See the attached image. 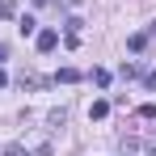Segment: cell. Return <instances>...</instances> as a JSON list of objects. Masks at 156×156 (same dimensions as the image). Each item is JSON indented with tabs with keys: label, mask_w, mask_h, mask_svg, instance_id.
Returning <instances> with one entry per match:
<instances>
[{
	"label": "cell",
	"mask_w": 156,
	"mask_h": 156,
	"mask_svg": "<svg viewBox=\"0 0 156 156\" xmlns=\"http://www.w3.org/2000/svg\"><path fill=\"white\" fill-rule=\"evenodd\" d=\"M0 17H17V0H0Z\"/></svg>",
	"instance_id": "obj_5"
},
{
	"label": "cell",
	"mask_w": 156,
	"mask_h": 156,
	"mask_svg": "<svg viewBox=\"0 0 156 156\" xmlns=\"http://www.w3.org/2000/svg\"><path fill=\"white\" fill-rule=\"evenodd\" d=\"M144 84H148V89H156V68H152V72H144Z\"/></svg>",
	"instance_id": "obj_10"
},
{
	"label": "cell",
	"mask_w": 156,
	"mask_h": 156,
	"mask_svg": "<svg viewBox=\"0 0 156 156\" xmlns=\"http://www.w3.org/2000/svg\"><path fill=\"white\" fill-rule=\"evenodd\" d=\"M105 114H110V101H93V105H89V118H97V122H101Z\"/></svg>",
	"instance_id": "obj_2"
},
{
	"label": "cell",
	"mask_w": 156,
	"mask_h": 156,
	"mask_svg": "<svg viewBox=\"0 0 156 156\" xmlns=\"http://www.w3.org/2000/svg\"><path fill=\"white\" fill-rule=\"evenodd\" d=\"M139 118H156V101H148V105H139Z\"/></svg>",
	"instance_id": "obj_8"
},
{
	"label": "cell",
	"mask_w": 156,
	"mask_h": 156,
	"mask_svg": "<svg viewBox=\"0 0 156 156\" xmlns=\"http://www.w3.org/2000/svg\"><path fill=\"white\" fill-rule=\"evenodd\" d=\"M144 148H148V152H152V156H156V135H152V139H148V144H144Z\"/></svg>",
	"instance_id": "obj_11"
},
{
	"label": "cell",
	"mask_w": 156,
	"mask_h": 156,
	"mask_svg": "<svg viewBox=\"0 0 156 156\" xmlns=\"http://www.w3.org/2000/svg\"><path fill=\"white\" fill-rule=\"evenodd\" d=\"M4 55H9V47H4V42H0V63H4Z\"/></svg>",
	"instance_id": "obj_13"
},
{
	"label": "cell",
	"mask_w": 156,
	"mask_h": 156,
	"mask_svg": "<svg viewBox=\"0 0 156 156\" xmlns=\"http://www.w3.org/2000/svg\"><path fill=\"white\" fill-rule=\"evenodd\" d=\"M59 47V30H42L38 34V51H55Z\"/></svg>",
	"instance_id": "obj_1"
},
{
	"label": "cell",
	"mask_w": 156,
	"mask_h": 156,
	"mask_svg": "<svg viewBox=\"0 0 156 156\" xmlns=\"http://www.w3.org/2000/svg\"><path fill=\"white\" fill-rule=\"evenodd\" d=\"M68 4H84V0H68Z\"/></svg>",
	"instance_id": "obj_14"
},
{
	"label": "cell",
	"mask_w": 156,
	"mask_h": 156,
	"mask_svg": "<svg viewBox=\"0 0 156 156\" xmlns=\"http://www.w3.org/2000/svg\"><path fill=\"white\" fill-rule=\"evenodd\" d=\"M93 84L105 89V84H110V72H105V68H93Z\"/></svg>",
	"instance_id": "obj_4"
},
{
	"label": "cell",
	"mask_w": 156,
	"mask_h": 156,
	"mask_svg": "<svg viewBox=\"0 0 156 156\" xmlns=\"http://www.w3.org/2000/svg\"><path fill=\"white\" fill-rule=\"evenodd\" d=\"M4 156H30V152L21 148V144H9V148H4Z\"/></svg>",
	"instance_id": "obj_9"
},
{
	"label": "cell",
	"mask_w": 156,
	"mask_h": 156,
	"mask_svg": "<svg viewBox=\"0 0 156 156\" xmlns=\"http://www.w3.org/2000/svg\"><path fill=\"white\" fill-rule=\"evenodd\" d=\"M122 76H127V80L131 76H144V68H139V63H122Z\"/></svg>",
	"instance_id": "obj_7"
},
{
	"label": "cell",
	"mask_w": 156,
	"mask_h": 156,
	"mask_svg": "<svg viewBox=\"0 0 156 156\" xmlns=\"http://www.w3.org/2000/svg\"><path fill=\"white\" fill-rule=\"evenodd\" d=\"M4 84H9V76H4V68H0V89H4Z\"/></svg>",
	"instance_id": "obj_12"
},
{
	"label": "cell",
	"mask_w": 156,
	"mask_h": 156,
	"mask_svg": "<svg viewBox=\"0 0 156 156\" xmlns=\"http://www.w3.org/2000/svg\"><path fill=\"white\" fill-rule=\"evenodd\" d=\"M127 47H131V51H144V47H148V34H131Z\"/></svg>",
	"instance_id": "obj_6"
},
{
	"label": "cell",
	"mask_w": 156,
	"mask_h": 156,
	"mask_svg": "<svg viewBox=\"0 0 156 156\" xmlns=\"http://www.w3.org/2000/svg\"><path fill=\"white\" fill-rule=\"evenodd\" d=\"M34 4H47V0H34Z\"/></svg>",
	"instance_id": "obj_15"
},
{
	"label": "cell",
	"mask_w": 156,
	"mask_h": 156,
	"mask_svg": "<svg viewBox=\"0 0 156 156\" xmlns=\"http://www.w3.org/2000/svg\"><path fill=\"white\" fill-rule=\"evenodd\" d=\"M55 80H63V84H76V80H80V72H76V68H59V76H55Z\"/></svg>",
	"instance_id": "obj_3"
}]
</instances>
